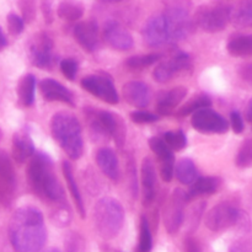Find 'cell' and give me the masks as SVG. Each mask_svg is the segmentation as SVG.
Instances as JSON below:
<instances>
[{
  "label": "cell",
  "mask_w": 252,
  "mask_h": 252,
  "mask_svg": "<svg viewBox=\"0 0 252 252\" xmlns=\"http://www.w3.org/2000/svg\"><path fill=\"white\" fill-rule=\"evenodd\" d=\"M231 6L225 4L202 5L194 14V24L203 31L216 33L223 31L230 22Z\"/></svg>",
  "instance_id": "obj_5"
},
{
  "label": "cell",
  "mask_w": 252,
  "mask_h": 252,
  "mask_svg": "<svg viewBox=\"0 0 252 252\" xmlns=\"http://www.w3.org/2000/svg\"><path fill=\"white\" fill-rule=\"evenodd\" d=\"M81 88L94 95L95 97L101 98L110 105H116L120 101L118 94L111 79L100 75H89L81 80Z\"/></svg>",
  "instance_id": "obj_10"
},
{
  "label": "cell",
  "mask_w": 252,
  "mask_h": 252,
  "mask_svg": "<svg viewBox=\"0 0 252 252\" xmlns=\"http://www.w3.org/2000/svg\"><path fill=\"white\" fill-rule=\"evenodd\" d=\"M142 192L143 204L149 207L157 196V170L150 158H144L142 161Z\"/></svg>",
  "instance_id": "obj_17"
},
{
  "label": "cell",
  "mask_w": 252,
  "mask_h": 252,
  "mask_svg": "<svg viewBox=\"0 0 252 252\" xmlns=\"http://www.w3.org/2000/svg\"><path fill=\"white\" fill-rule=\"evenodd\" d=\"M235 164L238 167H249L252 164V139H248L243 143L236 155Z\"/></svg>",
  "instance_id": "obj_36"
},
{
  "label": "cell",
  "mask_w": 252,
  "mask_h": 252,
  "mask_svg": "<svg viewBox=\"0 0 252 252\" xmlns=\"http://www.w3.org/2000/svg\"><path fill=\"white\" fill-rule=\"evenodd\" d=\"M230 123L234 133H236V134H240L244 130L243 117H241V115L238 111H233V112L230 113Z\"/></svg>",
  "instance_id": "obj_43"
},
{
  "label": "cell",
  "mask_w": 252,
  "mask_h": 252,
  "mask_svg": "<svg viewBox=\"0 0 252 252\" xmlns=\"http://www.w3.org/2000/svg\"><path fill=\"white\" fill-rule=\"evenodd\" d=\"M103 38L110 47L117 51H128L133 47V37L120 22L107 21L103 29Z\"/></svg>",
  "instance_id": "obj_14"
},
{
  "label": "cell",
  "mask_w": 252,
  "mask_h": 252,
  "mask_svg": "<svg viewBox=\"0 0 252 252\" xmlns=\"http://www.w3.org/2000/svg\"><path fill=\"white\" fill-rule=\"evenodd\" d=\"M20 9L22 12V19L25 22L30 24L33 21L36 16V4L34 0H20Z\"/></svg>",
  "instance_id": "obj_40"
},
{
  "label": "cell",
  "mask_w": 252,
  "mask_h": 252,
  "mask_svg": "<svg viewBox=\"0 0 252 252\" xmlns=\"http://www.w3.org/2000/svg\"><path fill=\"white\" fill-rule=\"evenodd\" d=\"M42 11H43V16L47 24H51V22L53 21L51 0H43V1H42Z\"/></svg>",
  "instance_id": "obj_46"
},
{
  "label": "cell",
  "mask_w": 252,
  "mask_h": 252,
  "mask_svg": "<svg viewBox=\"0 0 252 252\" xmlns=\"http://www.w3.org/2000/svg\"><path fill=\"white\" fill-rule=\"evenodd\" d=\"M212 106V100L206 95L194 96L189 101H187L182 107L176 111V116L179 117H186L189 115H193L197 111H201L203 108H209Z\"/></svg>",
  "instance_id": "obj_28"
},
{
  "label": "cell",
  "mask_w": 252,
  "mask_h": 252,
  "mask_svg": "<svg viewBox=\"0 0 252 252\" xmlns=\"http://www.w3.org/2000/svg\"><path fill=\"white\" fill-rule=\"evenodd\" d=\"M34 155V144L26 132L15 133L12 137V158L17 164H24Z\"/></svg>",
  "instance_id": "obj_20"
},
{
  "label": "cell",
  "mask_w": 252,
  "mask_h": 252,
  "mask_svg": "<svg viewBox=\"0 0 252 252\" xmlns=\"http://www.w3.org/2000/svg\"><path fill=\"white\" fill-rule=\"evenodd\" d=\"M57 14L62 20L68 22L78 21L84 15V7L79 2L63 1L59 4Z\"/></svg>",
  "instance_id": "obj_29"
},
{
  "label": "cell",
  "mask_w": 252,
  "mask_h": 252,
  "mask_svg": "<svg viewBox=\"0 0 252 252\" xmlns=\"http://www.w3.org/2000/svg\"><path fill=\"white\" fill-rule=\"evenodd\" d=\"M184 249L185 252H201V245H199L198 240L192 238V236L185 239Z\"/></svg>",
  "instance_id": "obj_45"
},
{
  "label": "cell",
  "mask_w": 252,
  "mask_h": 252,
  "mask_svg": "<svg viewBox=\"0 0 252 252\" xmlns=\"http://www.w3.org/2000/svg\"><path fill=\"white\" fill-rule=\"evenodd\" d=\"M245 116H246V120H248L249 122H250L251 125H252V98H251L250 101H249L248 107H246Z\"/></svg>",
  "instance_id": "obj_47"
},
{
  "label": "cell",
  "mask_w": 252,
  "mask_h": 252,
  "mask_svg": "<svg viewBox=\"0 0 252 252\" xmlns=\"http://www.w3.org/2000/svg\"><path fill=\"white\" fill-rule=\"evenodd\" d=\"M53 177H56V175L51 158L43 153H36L31 158L27 167V181L32 191L43 198L44 189Z\"/></svg>",
  "instance_id": "obj_6"
},
{
  "label": "cell",
  "mask_w": 252,
  "mask_h": 252,
  "mask_svg": "<svg viewBox=\"0 0 252 252\" xmlns=\"http://www.w3.org/2000/svg\"><path fill=\"white\" fill-rule=\"evenodd\" d=\"M61 70L63 75L69 80H74L78 71V63L74 59L66 58L61 62Z\"/></svg>",
  "instance_id": "obj_42"
},
{
  "label": "cell",
  "mask_w": 252,
  "mask_h": 252,
  "mask_svg": "<svg viewBox=\"0 0 252 252\" xmlns=\"http://www.w3.org/2000/svg\"><path fill=\"white\" fill-rule=\"evenodd\" d=\"M226 49L234 57H252V34L234 37L229 41Z\"/></svg>",
  "instance_id": "obj_27"
},
{
  "label": "cell",
  "mask_w": 252,
  "mask_h": 252,
  "mask_svg": "<svg viewBox=\"0 0 252 252\" xmlns=\"http://www.w3.org/2000/svg\"><path fill=\"white\" fill-rule=\"evenodd\" d=\"M96 162L105 176L112 181L120 179V165L115 152L110 148H101L96 153Z\"/></svg>",
  "instance_id": "obj_21"
},
{
  "label": "cell",
  "mask_w": 252,
  "mask_h": 252,
  "mask_svg": "<svg viewBox=\"0 0 252 252\" xmlns=\"http://www.w3.org/2000/svg\"><path fill=\"white\" fill-rule=\"evenodd\" d=\"M192 127L201 133H225L229 123L221 115L211 108H203L192 115Z\"/></svg>",
  "instance_id": "obj_9"
},
{
  "label": "cell",
  "mask_w": 252,
  "mask_h": 252,
  "mask_svg": "<svg viewBox=\"0 0 252 252\" xmlns=\"http://www.w3.org/2000/svg\"><path fill=\"white\" fill-rule=\"evenodd\" d=\"M6 46H7V39L6 37H5L4 32H2L1 27H0V51H1L2 48H5Z\"/></svg>",
  "instance_id": "obj_48"
},
{
  "label": "cell",
  "mask_w": 252,
  "mask_h": 252,
  "mask_svg": "<svg viewBox=\"0 0 252 252\" xmlns=\"http://www.w3.org/2000/svg\"><path fill=\"white\" fill-rule=\"evenodd\" d=\"M6 21H7V30H9V32L12 34V36H19V34L24 31L25 21L21 16H19V15L11 12V14L7 15Z\"/></svg>",
  "instance_id": "obj_38"
},
{
  "label": "cell",
  "mask_w": 252,
  "mask_h": 252,
  "mask_svg": "<svg viewBox=\"0 0 252 252\" xmlns=\"http://www.w3.org/2000/svg\"><path fill=\"white\" fill-rule=\"evenodd\" d=\"M139 252H150L153 248V238L150 231L149 223L147 217L140 218V231H139Z\"/></svg>",
  "instance_id": "obj_31"
},
{
  "label": "cell",
  "mask_w": 252,
  "mask_h": 252,
  "mask_svg": "<svg viewBox=\"0 0 252 252\" xmlns=\"http://www.w3.org/2000/svg\"><path fill=\"white\" fill-rule=\"evenodd\" d=\"M66 252H86V241L79 233L71 231L64 239Z\"/></svg>",
  "instance_id": "obj_34"
},
{
  "label": "cell",
  "mask_w": 252,
  "mask_h": 252,
  "mask_svg": "<svg viewBox=\"0 0 252 252\" xmlns=\"http://www.w3.org/2000/svg\"><path fill=\"white\" fill-rule=\"evenodd\" d=\"M16 181L0 176V206H9L14 199Z\"/></svg>",
  "instance_id": "obj_32"
},
{
  "label": "cell",
  "mask_w": 252,
  "mask_h": 252,
  "mask_svg": "<svg viewBox=\"0 0 252 252\" xmlns=\"http://www.w3.org/2000/svg\"><path fill=\"white\" fill-rule=\"evenodd\" d=\"M239 75L246 83L251 84L252 85V63H246L241 65L238 70Z\"/></svg>",
  "instance_id": "obj_44"
},
{
  "label": "cell",
  "mask_w": 252,
  "mask_h": 252,
  "mask_svg": "<svg viewBox=\"0 0 252 252\" xmlns=\"http://www.w3.org/2000/svg\"><path fill=\"white\" fill-rule=\"evenodd\" d=\"M191 66V58L187 53H179L167 61L161 62L153 71V78L160 84H165L174 78L175 74Z\"/></svg>",
  "instance_id": "obj_13"
},
{
  "label": "cell",
  "mask_w": 252,
  "mask_h": 252,
  "mask_svg": "<svg viewBox=\"0 0 252 252\" xmlns=\"http://www.w3.org/2000/svg\"><path fill=\"white\" fill-rule=\"evenodd\" d=\"M175 176L182 185H193L198 179L196 165L191 159H181L175 165Z\"/></svg>",
  "instance_id": "obj_26"
},
{
  "label": "cell",
  "mask_w": 252,
  "mask_h": 252,
  "mask_svg": "<svg viewBox=\"0 0 252 252\" xmlns=\"http://www.w3.org/2000/svg\"><path fill=\"white\" fill-rule=\"evenodd\" d=\"M130 120L138 125H145V123L157 122L159 120V116L154 113L145 112V111H134L130 113Z\"/></svg>",
  "instance_id": "obj_41"
},
{
  "label": "cell",
  "mask_w": 252,
  "mask_h": 252,
  "mask_svg": "<svg viewBox=\"0 0 252 252\" xmlns=\"http://www.w3.org/2000/svg\"><path fill=\"white\" fill-rule=\"evenodd\" d=\"M46 252H61L58 250V249H49V250H47Z\"/></svg>",
  "instance_id": "obj_50"
},
{
  "label": "cell",
  "mask_w": 252,
  "mask_h": 252,
  "mask_svg": "<svg viewBox=\"0 0 252 252\" xmlns=\"http://www.w3.org/2000/svg\"><path fill=\"white\" fill-rule=\"evenodd\" d=\"M71 220L70 212L65 203L58 206L56 212L53 213V221L57 226H66Z\"/></svg>",
  "instance_id": "obj_39"
},
{
  "label": "cell",
  "mask_w": 252,
  "mask_h": 252,
  "mask_svg": "<svg viewBox=\"0 0 252 252\" xmlns=\"http://www.w3.org/2000/svg\"><path fill=\"white\" fill-rule=\"evenodd\" d=\"M75 41L84 51L95 52L98 47V27L95 21H84L75 25L73 30Z\"/></svg>",
  "instance_id": "obj_15"
},
{
  "label": "cell",
  "mask_w": 252,
  "mask_h": 252,
  "mask_svg": "<svg viewBox=\"0 0 252 252\" xmlns=\"http://www.w3.org/2000/svg\"><path fill=\"white\" fill-rule=\"evenodd\" d=\"M191 0H164V16L170 32V42L175 43L187 38L193 31L194 20L191 17Z\"/></svg>",
  "instance_id": "obj_3"
},
{
  "label": "cell",
  "mask_w": 252,
  "mask_h": 252,
  "mask_svg": "<svg viewBox=\"0 0 252 252\" xmlns=\"http://www.w3.org/2000/svg\"><path fill=\"white\" fill-rule=\"evenodd\" d=\"M0 176L6 177V179L12 180V181H16L15 180V170L14 166H12V162L10 160L9 155L4 150H0Z\"/></svg>",
  "instance_id": "obj_37"
},
{
  "label": "cell",
  "mask_w": 252,
  "mask_h": 252,
  "mask_svg": "<svg viewBox=\"0 0 252 252\" xmlns=\"http://www.w3.org/2000/svg\"><path fill=\"white\" fill-rule=\"evenodd\" d=\"M243 214L234 206L228 203H221L213 207L206 214V226L211 231H221L239 223Z\"/></svg>",
  "instance_id": "obj_8"
},
{
  "label": "cell",
  "mask_w": 252,
  "mask_h": 252,
  "mask_svg": "<svg viewBox=\"0 0 252 252\" xmlns=\"http://www.w3.org/2000/svg\"><path fill=\"white\" fill-rule=\"evenodd\" d=\"M143 39L149 47H160L170 42V32L164 14L154 15L145 22L142 31Z\"/></svg>",
  "instance_id": "obj_11"
},
{
  "label": "cell",
  "mask_w": 252,
  "mask_h": 252,
  "mask_svg": "<svg viewBox=\"0 0 252 252\" xmlns=\"http://www.w3.org/2000/svg\"><path fill=\"white\" fill-rule=\"evenodd\" d=\"M34 91H36V78L32 74L22 76L17 84V98L19 103L24 107H30L34 102Z\"/></svg>",
  "instance_id": "obj_23"
},
{
  "label": "cell",
  "mask_w": 252,
  "mask_h": 252,
  "mask_svg": "<svg viewBox=\"0 0 252 252\" xmlns=\"http://www.w3.org/2000/svg\"><path fill=\"white\" fill-rule=\"evenodd\" d=\"M125 221V211L116 199L102 198L94 208V223L97 233L105 240H112L120 234Z\"/></svg>",
  "instance_id": "obj_4"
},
{
  "label": "cell",
  "mask_w": 252,
  "mask_h": 252,
  "mask_svg": "<svg viewBox=\"0 0 252 252\" xmlns=\"http://www.w3.org/2000/svg\"><path fill=\"white\" fill-rule=\"evenodd\" d=\"M51 132L70 159H80L84 153V142L80 123L75 116L66 112L56 113L51 121Z\"/></svg>",
  "instance_id": "obj_2"
},
{
  "label": "cell",
  "mask_w": 252,
  "mask_h": 252,
  "mask_svg": "<svg viewBox=\"0 0 252 252\" xmlns=\"http://www.w3.org/2000/svg\"><path fill=\"white\" fill-rule=\"evenodd\" d=\"M100 2H103V4H116V2H121L123 0H98Z\"/></svg>",
  "instance_id": "obj_49"
},
{
  "label": "cell",
  "mask_w": 252,
  "mask_h": 252,
  "mask_svg": "<svg viewBox=\"0 0 252 252\" xmlns=\"http://www.w3.org/2000/svg\"><path fill=\"white\" fill-rule=\"evenodd\" d=\"M9 239L16 252H39L47 240L41 211L31 206L17 209L9 223Z\"/></svg>",
  "instance_id": "obj_1"
},
{
  "label": "cell",
  "mask_w": 252,
  "mask_h": 252,
  "mask_svg": "<svg viewBox=\"0 0 252 252\" xmlns=\"http://www.w3.org/2000/svg\"><path fill=\"white\" fill-rule=\"evenodd\" d=\"M63 175L65 177L66 185H68V189H70V194L73 197L74 202H75L76 209H78L79 214H80L81 218H85L86 212H85V206H84L83 202V197H81L80 189H79L78 184H76L75 179H74L73 175V170H71L70 164L68 161L63 162Z\"/></svg>",
  "instance_id": "obj_25"
},
{
  "label": "cell",
  "mask_w": 252,
  "mask_h": 252,
  "mask_svg": "<svg viewBox=\"0 0 252 252\" xmlns=\"http://www.w3.org/2000/svg\"><path fill=\"white\" fill-rule=\"evenodd\" d=\"M160 59V54H143V56H133L126 61V65L130 69H143L153 65Z\"/></svg>",
  "instance_id": "obj_30"
},
{
  "label": "cell",
  "mask_w": 252,
  "mask_h": 252,
  "mask_svg": "<svg viewBox=\"0 0 252 252\" xmlns=\"http://www.w3.org/2000/svg\"><path fill=\"white\" fill-rule=\"evenodd\" d=\"M187 89L184 86H177L166 93L160 94L157 102V111L159 116L172 115L175 108L186 97Z\"/></svg>",
  "instance_id": "obj_19"
},
{
  "label": "cell",
  "mask_w": 252,
  "mask_h": 252,
  "mask_svg": "<svg viewBox=\"0 0 252 252\" xmlns=\"http://www.w3.org/2000/svg\"><path fill=\"white\" fill-rule=\"evenodd\" d=\"M162 139H164L165 143L169 145L170 149L176 150V152H180V150H182L184 148H186L187 145V138L182 130L165 133Z\"/></svg>",
  "instance_id": "obj_35"
},
{
  "label": "cell",
  "mask_w": 252,
  "mask_h": 252,
  "mask_svg": "<svg viewBox=\"0 0 252 252\" xmlns=\"http://www.w3.org/2000/svg\"><path fill=\"white\" fill-rule=\"evenodd\" d=\"M122 94L125 100L134 107H147L152 100V93L147 84L142 81H128L123 85Z\"/></svg>",
  "instance_id": "obj_16"
},
{
  "label": "cell",
  "mask_w": 252,
  "mask_h": 252,
  "mask_svg": "<svg viewBox=\"0 0 252 252\" xmlns=\"http://www.w3.org/2000/svg\"><path fill=\"white\" fill-rule=\"evenodd\" d=\"M1 135H2V133H1V129H0V139H1Z\"/></svg>",
  "instance_id": "obj_51"
},
{
  "label": "cell",
  "mask_w": 252,
  "mask_h": 252,
  "mask_svg": "<svg viewBox=\"0 0 252 252\" xmlns=\"http://www.w3.org/2000/svg\"><path fill=\"white\" fill-rule=\"evenodd\" d=\"M218 177H198L197 181L191 186L189 191L187 192V201L196 198L199 196H207L218 191L219 189Z\"/></svg>",
  "instance_id": "obj_24"
},
{
  "label": "cell",
  "mask_w": 252,
  "mask_h": 252,
  "mask_svg": "<svg viewBox=\"0 0 252 252\" xmlns=\"http://www.w3.org/2000/svg\"><path fill=\"white\" fill-rule=\"evenodd\" d=\"M230 22L239 29L252 26V0H241L231 6Z\"/></svg>",
  "instance_id": "obj_22"
},
{
  "label": "cell",
  "mask_w": 252,
  "mask_h": 252,
  "mask_svg": "<svg viewBox=\"0 0 252 252\" xmlns=\"http://www.w3.org/2000/svg\"><path fill=\"white\" fill-rule=\"evenodd\" d=\"M38 88L44 100L59 101V102L73 105V95L70 91L53 79H43L39 81Z\"/></svg>",
  "instance_id": "obj_18"
},
{
  "label": "cell",
  "mask_w": 252,
  "mask_h": 252,
  "mask_svg": "<svg viewBox=\"0 0 252 252\" xmlns=\"http://www.w3.org/2000/svg\"><path fill=\"white\" fill-rule=\"evenodd\" d=\"M53 41L46 32H39L30 43V59L38 68H48L52 64Z\"/></svg>",
  "instance_id": "obj_12"
},
{
  "label": "cell",
  "mask_w": 252,
  "mask_h": 252,
  "mask_svg": "<svg viewBox=\"0 0 252 252\" xmlns=\"http://www.w3.org/2000/svg\"><path fill=\"white\" fill-rule=\"evenodd\" d=\"M187 194L182 189H177L172 192L169 202L164 209L165 229L169 234L174 235L181 228L185 219V206L187 203Z\"/></svg>",
  "instance_id": "obj_7"
},
{
  "label": "cell",
  "mask_w": 252,
  "mask_h": 252,
  "mask_svg": "<svg viewBox=\"0 0 252 252\" xmlns=\"http://www.w3.org/2000/svg\"><path fill=\"white\" fill-rule=\"evenodd\" d=\"M149 147L152 149V152L154 153L155 157L158 160L166 159V158L174 157V153L170 149L169 145L165 143V140L162 138L159 137H153L149 139Z\"/></svg>",
  "instance_id": "obj_33"
}]
</instances>
